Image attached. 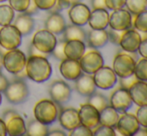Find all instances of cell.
Here are the masks:
<instances>
[{
    "label": "cell",
    "instance_id": "obj_22",
    "mask_svg": "<svg viewBox=\"0 0 147 136\" xmlns=\"http://www.w3.org/2000/svg\"><path fill=\"white\" fill-rule=\"evenodd\" d=\"M86 46L84 41L81 40H68L65 41L64 53L66 58L79 60L85 53Z\"/></svg>",
    "mask_w": 147,
    "mask_h": 136
},
{
    "label": "cell",
    "instance_id": "obj_14",
    "mask_svg": "<svg viewBox=\"0 0 147 136\" xmlns=\"http://www.w3.org/2000/svg\"><path fill=\"white\" fill-rule=\"evenodd\" d=\"M132 99L128 89L120 87L114 90L109 99V105L118 112H126L132 105Z\"/></svg>",
    "mask_w": 147,
    "mask_h": 136
},
{
    "label": "cell",
    "instance_id": "obj_50",
    "mask_svg": "<svg viewBox=\"0 0 147 136\" xmlns=\"http://www.w3.org/2000/svg\"><path fill=\"white\" fill-rule=\"evenodd\" d=\"M18 114H19V113L16 112V111H14V110H7L3 113V115H2V119H3L4 122H6V121L9 120L11 117L15 116V115H18Z\"/></svg>",
    "mask_w": 147,
    "mask_h": 136
},
{
    "label": "cell",
    "instance_id": "obj_24",
    "mask_svg": "<svg viewBox=\"0 0 147 136\" xmlns=\"http://www.w3.org/2000/svg\"><path fill=\"white\" fill-rule=\"evenodd\" d=\"M66 27V22L64 17L59 12H50V15L45 21V29L52 32L53 34H62Z\"/></svg>",
    "mask_w": 147,
    "mask_h": 136
},
{
    "label": "cell",
    "instance_id": "obj_8",
    "mask_svg": "<svg viewBox=\"0 0 147 136\" xmlns=\"http://www.w3.org/2000/svg\"><path fill=\"white\" fill-rule=\"evenodd\" d=\"M92 75L96 88H100L102 90L110 89L117 83V75L112 67L103 65Z\"/></svg>",
    "mask_w": 147,
    "mask_h": 136
},
{
    "label": "cell",
    "instance_id": "obj_47",
    "mask_svg": "<svg viewBox=\"0 0 147 136\" xmlns=\"http://www.w3.org/2000/svg\"><path fill=\"white\" fill-rule=\"evenodd\" d=\"M91 5L93 9H106L105 0H91Z\"/></svg>",
    "mask_w": 147,
    "mask_h": 136
},
{
    "label": "cell",
    "instance_id": "obj_6",
    "mask_svg": "<svg viewBox=\"0 0 147 136\" xmlns=\"http://www.w3.org/2000/svg\"><path fill=\"white\" fill-rule=\"evenodd\" d=\"M22 35L13 24L1 26L0 28V46L6 50L15 49L21 45Z\"/></svg>",
    "mask_w": 147,
    "mask_h": 136
},
{
    "label": "cell",
    "instance_id": "obj_39",
    "mask_svg": "<svg viewBox=\"0 0 147 136\" xmlns=\"http://www.w3.org/2000/svg\"><path fill=\"white\" fill-rule=\"evenodd\" d=\"M64 45H65V41L64 40L60 41V42H57L54 49H53V51L51 52L53 54V56L60 61L66 58L65 53H64Z\"/></svg>",
    "mask_w": 147,
    "mask_h": 136
},
{
    "label": "cell",
    "instance_id": "obj_40",
    "mask_svg": "<svg viewBox=\"0 0 147 136\" xmlns=\"http://www.w3.org/2000/svg\"><path fill=\"white\" fill-rule=\"evenodd\" d=\"M126 0H105L107 10H116L125 6Z\"/></svg>",
    "mask_w": 147,
    "mask_h": 136
},
{
    "label": "cell",
    "instance_id": "obj_33",
    "mask_svg": "<svg viewBox=\"0 0 147 136\" xmlns=\"http://www.w3.org/2000/svg\"><path fill=\"white\" fill-rule=\"evenodd\" d=\"M87 103L91 104L92 106H94L95 108H96L97 110H99V112H100L103 108H105V107L108 105V100L106 99V97H105L104 95L94 92V93L91 94L90 96H88Z\"/></svg>",
    "mask_w": 147,
    "mask_h": 136
},
{
    "label": "cell",
    "instance_id": "obj_44",
    "mask_svg": "<svg viewBox=\"0 0 147 136\" xmlns=\"http://www.w3.org/2000/svg\"><path fill=\"white\" fill-rule=\"evenodd\" d=\"M137 51L141 57L147 58V38L142 39L141 42H140V44H139V47H138V49H137Z\"/></svg>",
    "mask_w": 147,
    "mask_h": 136
},
{
    "label": "cell",
    "instance_id": "obj_31",
    "mask_svg": "<svg viewBox=\"0 0 147 136\" xmlns=\"http://www.w3.org/2000/svg\"><path fill=\"white\" fill-rule=\"evenodd\" d=\"M126 9L133 15L147 10V0H126Z\"/></svg>",
    "mask_w": 147,
    "mask_h": 136
},
{
    "label": "cell",
    "instance_id": "obj_1",
    "mask_svg": "<svg viewBox=\"0 0 147 136\" xmlns=\"http://www.w3.org/2000/svg\"><path fill=\"white\" fill-rule=\"evenodd\" d=\"M27 77L36 83H43L50 78L52 66L46 57L29 56L25 65Z\"/></svg>",
    "mask_w": 147,
    "mask_h": 136
},
{
    "label": "cell",
    "instance_id": "obj_46",
    "mask_svg": "<svg viewBox=\"0 0 147 136\" xmlns=\"http://www.w3.org/2000/svg\"><path fill=\"white\" fill-rule=\"evenodd\" d=\"M29 54H30V56H41V57H46V58H48V56H49V54H46V53L38 50V49L35 48L32 44H31V46L29 48Z\"/></svg>",
    "mask_w": 147,
    "mask_h": 136
},
{
    "label": "cell",
    "instance_id": "obj_19",
    "mask_svg": "<svg viewBox=\"0 0 147 136\" xmlns=\"http://www.w3.org/2000/svg\"><path fill=\"white\" fill-rule=\"evenodd\" d=\"M128 91L131 96L132 102L137 106L147 105V82L136 80L129 88Z\"/></svg>",
    "mask_w": 147,
    "mask_h": 136
},
{
    "label": "cell",
    "instance_id": "obj_56",
    "mask_svg": "<svg viewBox=\"0 0 147 136\" xmlns=\"http://www.w3.org/2000/svg\"><path fill=\"white\" fill-rule=\"evenodd\" d=\"M5 1H7V0H0V3H1V2H5Z\"/></svg>",
    "mask_w": 147,
    "mask_h": 136
},
{
    "label": "cell",
    "instance_id": "obj_38",
    "mask_svg": "<svg viewBox=\"0 0 147 136\" xmlns=\"http://www.w3.org/2000/svg\"><path fill=\"white\" fill-rule=\"evenodd\" d=\"M140 126L147 128V105H142L139 106L135 114Z\"/></svg>",
    "mask_w": 147,
    "mask_h": 136
},
{
    "label": "cell",
    "instance_id": "obj_27",
    "mask_svg": "<svg viewBox=\"0 0 147 136\" xmlns=\"http://www.w3.org/2000/svg\"><path fill=\"white\" fill-rule=\"evenodd\" d=\"M119 112L110 105H107L105 108L100 111V124H104L115 128L119 120Z\"/></svg>",
    "mask_w": 147,
    "mask_h": 136
},
{
    "label": "cell",
    "instance_id": "obj_2",
    "mask_svg": "<svg viewBox=\"0 0 147 136\" xmlns=\"http://www.w3.org/2000/svg\"><path fill=\"white\" fill-rule=\"evenodd\" d=\"M60 106L52 99L39 100L33 108L34 118L45 125H51L57 120L60 111Z\"/></svg>",
    "mask_w": 147,
    "mask_h": 136
},
{
    "label": "cell",
    "instance_id": "obj_54",
    "mask_svg": "<svg viewBox=\"0 0 147 136\" xmlns=\"http://www.w3.org/2000/svg\"><path fill=\"white\" fill-rule=\"evenodd\" d=\"M2 68H3V55L0 53V72H1Z\"/></svg>",
    "mask_w": 147,
    "mask_h": 136
},
{
    "label": "cell",
    "instance_id": "obj_13",
    "mask_svg": "<svg viewBox=\"0 0 147 136\" xmlns=\"http://www.w3.org/2000/svg\"><path fill=\"white\" fill-rule=\"evenodd\" d=\"M48 93L57 104H64L71 97V88L63 80H55L49 86Z\"/></svg>",
    "mask_w": 147,
    "mask_h": 136
},
{
    "label": "cell",
    "instance_id": "obj_26",
    "mask_svg": "<svg viewBox=\"0 0 147 136\" xmlns=\"http://www.w3.org/2000/svg\"><path fill=\"white\" fill-rule=\"evenodd\" d=\"M13 25L19 30L22 36H27L34 29V20L31 15L22 12L14 19Z\"/></svg>",
    "mask_w": 147,
    "mask_h": 136
},
{
    "label": "cell",
    "instance_id": "obj_23",
    "mask_svg": "<svg viewBox=\"0 0 147 136\" xmlns=\"http://www.w3.org/2000/svg\"><path fill=\"white\" fill-rule=\"evenodd\" d=\"M86 40L91 48H101L108 43V31L106 29H91L86 35Z\"/></svg>",
    "mask_w": 147,
    "mask_h": 136
},
{
    "label": "cell",
    "instance_id": "obj_37",
    "mask_svg": "<svg viewBox=\"0 0 147 136\" xmlns=\"http://www.w3.org/2000/svg\"><path fill=\"white\" fill-rule=\"evenodd\" d=\"M30 3V0H9V5L13 8L14 11L17 12H25L28 5Z\"/></svg>",
    "mask_w": 147,
    "mask_h": 136
},
{
    "label": "cell",
    "instance_id": "obj_49",
    "mask_svg": "<svg viewBox=\"0 0 147 136\" xmlns=\"http://www.w3.org/2000/svg\"><path fill=\"white\" fill-rule=\"evenodd\" d=\"M60 5L62 6V9H67V8H69L71 5H73V4L75 3H78V2H80L81 0H58Z\"/></svg>",
    "mask_w": 147,
    "mask_h": 136
},
{
    "label": "cell",
    "instance_id": "obj_16",
    "mask_svg": "<svg viewBox=\"0 0 147 136\" xmlns=\"http://www.w3.org/2000/svg\"><path fill=\"white\" fill-rule=\"evenodd\" d=\"M141 40L142 38L139 32L136 29L129 28V29L123 31L121 39H120L119 45L125 52H129V53L137 52V49L139 47Z\"/></svg>",
    "mask_w": 147,
    "mask_h": 136
},
{
    "label": "cell",
    "instance_id": "obj_55",
    "mask_svg": "<svg viewBox=\"0 0 147 136\" xmlns=\"http://www.w3.org/2000/svg\"><path fill=\"white\" fill-rule=\"evenodd\" d=\"M2 103V95H1V92H0V105Z\"/></svg>",
    "mask_w": 147,
    "mask_h": 136
},
{
    "label": "cell",
    "instance_id": "obj_3",
    "mask_svg": "<svg viewBox=\"0 0 147 136\" xmlns=\"http://www.w3.org/2000/svg\"><path fill=\"white\" fill-rule=\"evenodd\" d=\"M135 53L121 52L114 57L112 69L119 78H127L134 74V68L136 63Z\"/></svg>",
    "mask_w": 147,
    "mask_h": 136
},
{
    "label": "cell",
    "instance_id": "obj_7",
    "mask_svg": "<svg viewBox=\"0 0 147 136\" xmlns=\"http://www.w3.org/2000/svg\"><path fill=\"white\" fill-rule=\"evenodd\" d=\"M57 43V38L55 34L52 32L48 31L46 29H42L37 31L33 35L31 44L37 48L38 50L46 53V54H51V52L54 49L55 45Z\"/></svg>",
    "mask_w": 147,
    "mask_h": 136
},
{
    "label": "cell",
    "instance_id": "obj_28",
    "mask_svg": "<svg viewBox=\"0 0 147 136\" xmlns=\"http://www.w3.org/2000/svg\"><path fill=\"white\" fill-rule=\"evenodd\" d=\"M63 34V40H86V32L85 30L82 28V26H78L75 24H71V25H66L64 31L62 32Z\"/></svg>",
    "mask_w": 147,
    "mask_h": 136
},
{
    "label": "cell",
    "instance_id": "obj_11",
    "mask_svg": "<svg viewBox=\"0 0 147 136\" xmlns=\"http://www.w3.org/2000/svg\"><path fill=\"white\" fill-rule=\"evenodd\" d=\"M115 128L123 136H133L140 129V124L135 114L123 112L119 117Z\"/></svg>",
    "mask_w": 147,
    "mask_h": 136
},
{
    "label": "cell",
    "instance_id": "obj_43",
    "mask_svg": "<svg viewBox=\"0 0 147 136\" xmlns=\"http://www.w3.org/2000/svg\"><path fill=\"white\" fill-rule=\"evenodd\" d=\"M136 80H137V79L135 78L134 74H133V75H131V76H129V77H127V78H121V81H120V82H121V87L128 89V88H129L130 86H131L132 84L136 81Z\"/></svg>",
    "mask_w": 147,
    "mask_h": 136
},
{
    "label": "cell",
    "instance_id": "obj_15",
    "mask_svg": "<svg viewBox=\"0 0 147 136\" xmlns=\"http://www.w3.org/2000/svg\"><path fill=\"white\" fill-rule=\"evenodd\" d=\"M89 7L86 4L78 2L73 5L70 6L69 11H68V16L72 24H75L78 26H84L87 24L89 15H90Z\"/></svg>",
    "mask_w": 147,
    "mask_h": 136
},
{
    "label": "cell",
    "instance_id": "obj_9",
    "mask_svg": "<svg viewBox=\"0 0 147 136\" xmlns=\"http://www.w3.org/2000/svg\"><path fill=\"white\" fill-rule=\"evenodd\" d=\"M108 26L117 31H125L129 29L132 27V14L124 8L113 10L109 15Z\"/></svg>",
    "mask_w": 147,
    "mask_h": 136
},
{
    "label": "cell",
    "instance_id": "obj_20",
    "mask_svg": "<svg viewBox=\"0 0 147 136\" xmlns=\"http://www.w3.org/2000/svg\"><path fill=\"white\" fill-rule=\"evenodd\" d=\"M75 89L80 95L86 97L94 93L96 91V85L92 74L82 73L75 80Z\"/></svg>",
    "mask_w": 147,
    "mask_h": 136
},
{
    "label": "cell",
    "instance_id": "obj_5",
    "mask_svg": "<svg viewBox=\"0 0 147 136\" xmlns=\"http://www.w3.org/2000/svg\"><path fill=\"white\" fill-rule=\"evenodd\" d=\"M26 61L27 57L23 51L18 48L11 49L3 55V68L14 75L25 68Z\"/></svg>",
    "mask_w": 147,
    "mask_h": 136
},
{
    "label": "cell",
    "instance_id": "obj_35",
    "mask_svg": "<svg viewBox=\"0 0 147 136\" xmlns=\"http://www.w3.org/2000/svg\"><path fill=\"white\" fill-rule=\"evenodd\" d=\"M93 135L94 136H115V130L113 127L107 126L104 124H99L97 127L93 129Z\"/></svg>",
    "mask_w": 147,
    "mask_h": 136
},
{
    "label": "cell",
    "instance_id": "obj_51",
    "mask_svg": "<svg viewBox=\"0 0 147 136\" xmlns=\"http://www.w3.org/2000/svg\"><path fill=\"white\" fill-rule=\"evenodd\" d=\"M7 132H6V125L3 119L0 118V136H6Z\"/></svg>",
    "mask_w": 147,
    "mask_h": 136
},
{
    "label": "cell",
    "instance_id": "obj_10",
    "mask_svg": "<svg viewBox=\"0 0 147 136\" xmlns=\"http://www.w3.org/2000/svg\"><path fill=\"white\" fill-rule=\"evenodd\" d=\"M79 63L82 72L93 74L104 65V59L99 51L90 50L84 53L83 56L79 59Z\"/></svg>",
    "mask_w": 147,
    "mask_h": 136
},
{
    "label": "cell",
    "instance_id": "obj_53",
    "mask_svg": "<svg viewBox=\"0 0 147 136\" xmlns=\"http://www.w3.org/2000/svg\"><path fill=\"white\" fill-rule=\"evenodd\" d=\"M47 136H66V133L62 130H51L50 132H48V135Z\"/></svg>",
    "mask_w": 147,
    "mask_h": 136
},
{
    "label": "cell",
    "instance_id": "obj_42",
    "mask_svg": "<svg viewBox=\"0 0 147 136\" xmlns=\"http://www.w3.org/2000/svg\"><path fill=\"white\" fill-rule=\"evenodd\" d=\"M122 33H123V31H117V30L111 29V28H110V29H109V31H108L109 41H110L111 43H113L114 45H119Z\"/></svg>",
    "mask_w": 147,
    "mask_h": 136
},
{
    "label": "cell",
    "instance_id": "obj_32",
    "mask_svg": "<svg viewBox=\"0 0 147 136\" xmlns=\"http://www.w3.org/2000/svg\"><path fill=\"white\" fill-rule=\"evenodd\" d=\"M134 76L137 80L147 82V58H141L135 63Z\"/></svg>",
    "mask_w": 147,
    "mask_h": 136
},
{
    "label": "cell",
    "instance_id": "obj_30",
    "mask_svg": "<svg viewBox=\"0 0 147 136\" xmlns=\"http://www.w3.org/2000/svg\"><path fill=\"white\" fill-rule=\"evenodd\" d=\"M15 17V11L8 4L0 5V26L11 24Z\"/></svg>",
    "mask_w": 147,
    "mask_h": 136
},
{
    "label": "cell",
    "instance_id": "obj_18",
    "mask_svg": "<svg viewBox=\"0 0 147 136\" xmlns=\"http://www.w3.org/2000/svg\"><path fill=\"white\" fill-rule=\"evenodd\" d=\"M58 120L59 123L63 129L67 131L72 130L78 126L80 123L79 115H78V110L73 107H68V108L60 109L58 114Z\"/></svg>",
    "mask_w": 147,
    "mask_h": 136
},
{
    "label": "cell",
    "instance_id": "obj_36",
    "mask_svg": "<svg viewBox=\"0 0 147 136\" xmlns=\"http://www.w3.org/2000/svg\"><path fill=\"white\" fill-rule=\"evenodd\" d=\"M69 135L70 136H93V130L87 126L79 124L75 128L70 130Z\"/></svg>",
    "mask_w": 147,
    "mask_h": 136
},
{
    "label": "cell",
    "instance_id": "obj_17",
    "mask_svg": "<svg viewBox=\"0 0 147 136\" xmlns=\"http://www.w3.org/2000/svg\"><path fill=\"white\" fill-rule=\"evenodd\" d=\"M59 71L60 74L66 80H70V81H75L83 73L79 60H74V59L69 58L61 60V63L59 65Z\"/></svg>",
    "mask_w": 147,
    "mask_h": 136
},
{
    "label": "cell",
    "instance_id": "obj_41",
    "mask_svg": "<svg viewBox=\"0 0 147 136\" xmlns=\"http://www.w3.org/2000/svg\"><path fill=\"white\" fill-rule=\"evenodd\" d=\"M35 4L39 10H45V11H49L51 8L54 6L56 0H34Z\"/></svg>",
    "mask_w": 147,
    "mask_h": 136
},
{
    "label": "cell",
    "instance_id": "obj_52",
    "mask_svg": "<svg viewBox=\"0 0 147 136\" xmlns=\"http://www.w3.org/2000/svg\"><path fill=\"white\" fill-rule=\"evenodd\" d=\"M15 75V77L17 78V79H22L24 80L26 77H27V73H26V69L25 68H23V69L21 70V71L17 72L16 74H14Z\"/></svg>",
    "mask_w": 147,
    "mask_h": 136
},
{
    "label": "cell",
    "instance_id": "obj_34",
    "mask_svg": "<svg viewBox=\"0 0 147 136\" xmlns=\"http://www.w3.org/2000/svg\"><path fill=\"white\" fill-rule=\"evenodd\" d=\"M133 26L137 31L147 33V10L136 14L133 20Z\"/></svg>",
    "mask_w": 147,
    "mask_h": 136
},
{
    "label": "cell",
    "instance_id": "obj_12",
    "mask_svg": "<svg viewBox=\"0 0 147 136\" xmlns=\"http://www.w3.org/2000/svg\"><path fill=\"white\" fill-rule=\"evenodd\" d=\"M78 115H79L80 123L84 126L91 128L92 130L100 124V112L89 103L80 105Z\"/></svg>",
    "mask_w": 147,
    "mask_h": 136
},
{
    "label": "cell",
    "instance_id": "obj_45",
    "mask_svg": "<svg viewBox=\"0 0 147 136\" xmlns=\"http://www.w3.org/2000/svg\"><path fill=\"white\" fill-rule=\"evenodd\" d=\"M38 11H39V8L37 7V5L35 4L34 0H30L29 5H28L27 9L25 10L24 13L28 14V15H34V14H36Z\"/></svg>",
    "mask_w": 147,
    "mask_h": 136
},
{
    "label": "cell",
    "instance_id": "obj_57",
    "mask_svg": "<svg viewBox=\"0 0 147 136\" xmlns=\"http://www.w3.org/2000/svg\"><path fill=\"white\" fill-rule=\"evenodd\" d=\"M145 130H146V133H147V128H145Z\"/></svg>",
    "mask_w": 147,
    "mask_h": 136
},
{
    "label": "cell",
    "instance_id": "obj_48",
    "mask_svg": "<svg viewBox=\"0 0 147 136\" xmlns=\"http://www.w3.org/2000/svg\"><path fill=\"white\" fill-rule=\"evenodd\" d=\"M9 84V81L2 72H0V92H4L6 87Z\"/></svg>",
    "mask_w": 147,
    "mask_h": 136
},
{
    "label": "cell",
    "instance_id": "obj_25",
    "mask_svg": "<svg viewBox=\"0 0 147 136\" xmlns=\"http://www.w3.org/2000/svg\"><path fill=\"white\" fill-rule=\"evenodd\" d=\"M6 132L9 136H21L26 134V124L20 114L11 117L5 122Z\"/></svg>",
    "mask_w": 147,
    "mask_h": 136
},
{
    "label": "cell",
    "instance_id": "obj_29",
    "mask_svg": "<svg viewBox=\"0 0 147 136\" xmlns=\"http://www.w3.org/2000/svg\"><path fill=\"white\" fill-rule=\"evenodd\" d=\"M49 132L48 125L39 122L36 119H32L26 125V134L28 136H47Z\"/></svg>",
    "mask_w": 147,
    "mask_h": 136
},
{
    "label": "cell",
    "instance_id": "obj_4",
    "mask_svg": "<svg viewBox=\"0 0 147 136\" xmlns=\"http://www.w3.org/2000/svg\"><path fill=\"white\" fill-rule=\"evenodd\" d=\"M6 99L12 104H20L27 100L29 96V88L24 80L17 79L9 82L6 89L4 90Z\"/></svg>",
    "mask_w": 147,
    "mask_h": 136
},
{
    "label": "cell",
    "instance_id": "obj_21",
    "mask_svg": "<svg viewBox=\"0 0 147 136\" xmlns=\"http://www.w3.org/2000/svg\"><path fill=\"white\" fill-rule=\"evenodd\" d=\"M87 23L91 29H106L109 24V12L107 9H92Z\"/></svg>",
    "mask_w": 147,
    "mask_h": 136
}]
</instances>
